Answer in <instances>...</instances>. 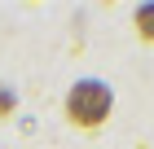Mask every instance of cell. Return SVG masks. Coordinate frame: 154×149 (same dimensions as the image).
Here are the masks:
<instances>
[{"instance_id": "1", "label": "cell", "mask_w": 154, "mask_h": 149, "mask_svg": "<svg viewBox=\"0 0 154 149\" xmlns=\"http://www.w3.org/2000/svg\"><path fill=\"white\" fill-rule=\"evenodd\" d=\"M66 118H71L75 127H84V132H93V127H101L110 118V88L97 79H84L71 88V97H66Z\"/></svg>"}, {"instance_id": "2", "label": "cell", "mask_w": 154, "mask_h": 149, "mask_svg": "<svg viewBox=\"0 0 154 149\" xmlns=\"http://www.w3.org/2000/svg\"><path fill=\"white\" fill-rule=\"evenodd\" d=\"M137 31H141L145 40H154V4H145V9L137 13Z\"/></svg>"}, {"instance_id": "3", "label": "cell", "mask_w": 154, "mask_h": 149, "mask_svg": "<svg viewBox=\"0 0 154 149\" xmlns=\"http://www.w3.org/2000/svg\"><path fill=\"white\" fill-rule=\"evenodd\" d=\"M9 110H13V92L0 88V114H9Z\"/></svg>"}]
</instances>
